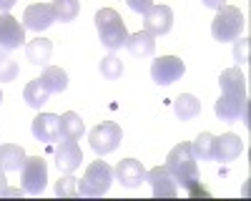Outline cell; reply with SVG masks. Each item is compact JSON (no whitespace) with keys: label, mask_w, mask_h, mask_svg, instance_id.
<instances>
[{"label":"cell","mask_w":251,"mask_h":201,"mask_svg":"<svg viewBox=\"0 0 251 201\" xmlns=\"http://www.w3.org/2000/svg\"><path fill=\"white\" fill-rule=\"evenodd\" d=\"M219 86L221 93L226 96H236V98H246V78L239 68H226L219 75Z\"/></svg>","instance_id":"ac0fdd59"},{"label":"cell","mask_w":251,"mask_h":201,"mask_svg":"<svg viewBox=\"0 0 251 201\" xmlns=\"http://www.w3.org/2000/svg\"><path fill=\"white\" fill-rule=\"evenodd\" d=\"M18 78V63L8 55V50H0V83Z\"/></svg>","instance_id":"83f0119b"},{"label":"cell","mask_w":251,"mask_h":201,"mask_svg":"<svg viewBox=\"0 0 251 201\" xmlns=\"http://www.w3.org/2000/svg\"><path fill=\"white\" fill-rule=\"evenodd\" d=\"M40 80L46 83V88L50 93H63V91L68 88V73L63 71V68H58V66H46Z\"/></svg>","instance_id":"cb8c5ba5"},{"label":"cell","mask_w":251,"mask_h":201,"mask_svg":"<svg viewBox=\"0 0 251 201\" xmlns=\"http://www.w3.org/2000/svg\"><path fill=\"white\" fill-rule=\"evenodd\" d=\"M20 184L25 194H40L48 184V166L46 158L40 156H25L23 166H20Z\"/></svg>","instance_id":"5b68a950"},{"label":"cell","mask_w":251,"mask_h":201,"mask_svg":"<svg viewBox=\"0 0 251 201\" xmlns=\"http://www.w3.org/2000/svg\"><path fill=\"white\" fill-rule=\"evenodd\" d=\"M246 25L244 13L234 5H224L219 8L214 23H211V35L219 43H226V40H236L241 35V28Z\"/></svg>","instance_id":"277c9868"},{"label":"cell","mask_w":251,"mask_h":201,"mask_svg":"<svg viewBox=\"0 0 251 201\" xmlns=\"http://www.w3.org/2000/svg\"><path fill=\"white\" fill-rule=\"evenodd\" d=\"M53 13H55V20L60 23H68V20H75L78 10H80V3L78 0H53Z\"/></svg>","instance_id":"484cf974"},{"label":"cell","mask_w":251,"mask_h":201,"mask_svg":"<svg viewBox=\"0 0 251 201\" xmlns=\"http://www.w3.org/2000/svg\"><path fill=\"white\" fill-rule=\"evenodd\" d=\"M174 113L181 118V121H191L201 113V100L191 93H181L176 100H174Z\"/></svg>","instance_id":"7402d4cb"},{"label":"cell","mask_w":251,"mask_h":201,"mask_svg":"<svg viewBox=\"0 0 251 201\" xmlns=\"http://www.w3.org/2000/svg\"><path fill=\"white\" fill-rule=\"evenodd\" d=\"M183 73H186V66H183V60L176 58V55H161V58H156L151 63V78H153V83H158V86L176 83Z\"/></svg>","instance_id":"52a82bcc"},{"label":"cell","mask_w":251,"mask_h":201,"mask_svg":"<svg viewBox=\"0 0 251 201\" xmlns=\"http://www.w3.org/2000/svg\"><path fill=\"white\" fill-rule=\"evenodd\" d=\"M166 169L171 171L176 184L183 186L188 194H199V166L188 144H178L166 156Z\"/></svg>","instance_id":"6da1fadb"},{"label":"cell","mask_w":251,"mask_h":201,"mask_svg":"<svg viewBox=\"0 0 251 201\" xmlns=\"http://www.w3.org/2000/svg\"><path fill=\"white\" fill-rule=\"evenodd\" d=\"M53 20H55V13H53V5H48V3H33L23 13V25L35 33L50 28Z\"/></svg>","instance_id":"7c38bea8"},{"label":"cell","mask_w":251,"mask_h":201,"mask_svg":"<svg viewBox=\"0 0 251 201\" xmlns=\"http://www.w3.org/2000/svg\"><path fill=\"white\" fill-rule=\"evenodd\" d=\"M244 151V144L236 133H224V136H214V161L228 164V161H236Z\"/></svg>","instance_id":"4fadbf2b"},{"label":"cell","mask_w":251,"mask_h":201,"mask_svg":"<svg viewBox=\"0 0 251 201\" xmlns=\"http://www.w3.org/2000/svg\"><path fill=\"white\" fill-rule=\"evenodd\" d=\"M50 55H53V43L48 38L38 35L35 40H30V43L25 46V58L30 60L33 66H48Z\"/></svg>","instance_id":"d6986e66"},{"label":"cell","mask_w":251,"mask_h":201,"mask_svg":"<svg viewBox=\"0 0 251 201\" xmlns=\"http://www.w3.org/2000/svg\"><path fill=\"white\" fill-rule=\"evenodd\" d=\"M23 161H25L23 146H15V144H3L0 146V169L3 171H20Z\"/></svg>","instance_id":"ffe728a7"},{"label":"cell","mask_w":251,"mask_h":201,"mask_svg":"<svg viewBox=\"0 0 251 201\" xmlns=\"http://www.w3.org/2000/svg\"><path fill=\"white\" fill-rule=\"evenodd\" d=\"M5 186H8V181H5V171L0 169V196H3V191H5Z\"/></svg>","instance_id":"e575fe53"},{"label":"cell","mask_w":251,"mask_h":201,"mask_svg":"<svg viewBox=\"0 0 251 201\" xmlns=\"http://www.w3.org/2000/svg\"><path fill=\"white\" fill-rule=\"evenodd\" d=\"M146 181L151 184V191L156 199H174L178 196V184L171 176V171L166 166H156L151 171H146Z\"/></svg>","instance_id":"30bf717a"},{"label":"cell","mask_w":251,"mask_h":201,"mask_svg":"<svg viewBox=\"0 0 251 201\" xmlns=\"http://www.w3.org/2000/svg\"><path fill=\"white\" fill-rule=\"evenodd\" d=\"M33 136L43 144H55L60 138V116L55 113H40L33 118Z\"/></svg>","instance_id":"5bb4252c"},{"label":"cell","mask_w":251,"mask_h":201,"mask_svg":"<svg viewBox=\"0 0 251 201\" xmlns=\"http://www.w3.org/2000/svg\"><path fill=\"white\" fill-rule=\"evenodd\" d=\"M191 146V153L196 161H214V136L211 133H199Z\"/></svg>","instance_id":"d4e9b609"},{"label":"cell","mask_w":251,"mask_h":201,"mask_svg":"<svg viewBox=\"0 0 251 201\" xmlns=\"http://www.w3.org/2000/svg\"><path fill=\"white\" fill-rule=\"evenodd\" d=\"M174 25V10L169 5H151L143 13V30L151 35H166Z\"/></svg>","instance_id":"9c48e42d"},{"label":"cell","mask_w":251,"mask_h":201,"mask_svg":"<svg viewBox=\"0 0 251 201\" xmlns=\"http://www.w3.org/2000/svg\"><path fill=\"white\" fill-rule=\"evenodd\" d=\"M113 169L106 161H93L86 169L83 178L78 181V196H88V199H98L103 194H108L111 184H113Z\"/></svg>","instance_id":"3957f363"},{"label":"cell","mask_w":251,"mask_h":201,"mask_svg":"<svg viewBox=\"0 0 251 201\" xmlns=\"http://www.w3.org/2000/svg\"><path fill=\"white\" fill-rule=\"evenodd\" d=\"M203 5H206V8H211V10H219V8L226 5V0H203Z\"/></svg>","instance_id":"1f68e13d"},{"label":"cell","mask_w":251,"mask_h":201,"mask_svg":"<svg viewBox=\"0 0 251 201\" xmlns=\"http://www.w3.org/2000/svg\"><path fill=\"white\" fill-rule=\"evenodd\" d=\"M0 103H3V91H0Z\"/></svg>","instance_id":"d590c367"},{"label":"cell","mask_w":251,"mask_h":201,"mask_svg":"<svg viewBox=\"0 0 251 201\" xmlns=\"http://www.w3.org/2000/svg\"><path fill=\"white\" fill-rule=\"evenodd\" d=\"M113 176L121 181L126 189H136L141 184H146V169L138 158H123L118 161V166L113 169Z\"/></svg>","instance_id":"8fae6325"},{"label":"cell","mask_w":251,"mask_h":201,"mask_svg":"<svg viewBox=\"0 0 251 201\" xmlns=\"http://www.w3.org/2000/svg\"><path fill=\"white\" fill-rule=\"evenodd\" d=\"M25 40V25L10 13H0V50H15Z\"/></svg>","instance_id":"ba28073f"},{"label":"cell","mask_w":251,"mask_h":201,"mask_svg":"<svg viewBox=\"0 0 251 201\" xmlns=\"http://www.w3.org/2000/svg\"><path fill=\"white\" fill-rule=\"evenodd\" d=\"M15 5V0H0V13H8Z\"/></svg>","instance_id":"836d02e7"},{"label":"cell","mask_w":251,"mask_h":201,"mask_svg":"<svg viewBox=\"0 0 251 201\" xmlns=\"http://www.w3.org/2000/svg\"><path fill=\"white\" fill-rule=\"evenodd\" d=\"M234 60L236 63H246L249 60V38H236L234 40Z\"/></svg>","instance_id":"f546056e"},{"label":"cell","mask_w":251,"mask_h":201,"mask_svg":"<svg viewBox=\"0 0 251 201\" xmlns=\"http://www.w3.org/2000/svg\"><path fill=\"white\" fill-rule=\"evenodd\" d=\"M214 111H216V116L221 118V121H246V98H236V96H226V93H221L219 96V100H216V106H214Z\"/></svg>","instance_id":"9a60e30c"},{"label":"cell","mask_w":251,"mask_h":201,"mask_svg":"<svg viewBox=\"0 0 251 201\" xmlns=\"http://www.w3.org/2000/svg\"><path fill=\"white\" fill-rule=\"evenodd\" d=\"M83 131H86V124L80 121L78 113L68 111V113L60 116V136L66 138V141H78L83 136Z\"/></svg>","instance_id":"603a6c76"},{"label":"cell","mask_w":251,"mask_h":201,"mask_svg":"<svg viewBox=\"0 0 251 201\" xmlns=\"http://www.w3.org/2000/svg\"><path fill=\"white\" fill-rule=\"evenodd\" d=\"M96 28H98L100 43L108 50H118V48L126 46L128 30H126V25H123V18L113 8H103V10L96 13Z\"/></svg>","instance_id":"7a4b0ae2"},{"label":"cell","mask_w":251,"mask_h":201,"mask_svg":"<svg viewBox=\"0 0 251 201\" xmlns=\"http://www.w3.org/2000/svg\"><path fill=\"white\" fill-rule=\"evenodd\" d=\"M83 161V151L75 141H63V144L55 149V164L63 174H73Z\"/></svg>","instance_id":"2e32d148"},{"label":"cell","mask_w":251,"mask_h":201,"mask_svg":"<svg viewBox=\"0 0 251 201\" xmlns=\"http://www.w3.org/2000/svg\"><path fill=\"white\" fill-rule=\"evenodd\" d=\"M126 48H128V53L136 55V58H151L156 53V35L146 33V30L128 33V38H126Z\"/></svg>","instance_id":"e0dca14e"},{"label":"cell","mask_w":251,"mask_h":201,"mask_svg":"<svg viewBox=\"0 0 251 201\" xmlns=\"http://www.w3.org/2000/svg\"><path fill=\"white\" fill-rule=\"evenodd\" d=\"M55 196H78V178L63 176L55 184Z\"/></svg>","instance_id":"f1b7e54d"},{"label":"cell","mask_w":251,"mask_h":201,"mask_svg":"<svg viewBox=\"0 0 251 201\" xmlns=\"http://www.w3.org/2000/svg\"><path fill=\"white\" fill-rule=\"evenodd\" d=\"M25 194V189H8L5 186V191H3V196H23Z\"/></svg>","instance_id":"d6a6232c"},{"label":"cell","mask_w":251,"mask_h":201,"mask_svg":"<svg viewBox=\"0 0 251 201\" xmlns=\"http://www.w3.org/2000/svg\"><path fill=\"white\" fill-rule=\"evenodd\" d=\"M48 98H50V91L46 88V83L40 78L30 80V83L23 88V100H25L30 108H43L48 103Z\"/></svg>","instance_id":"44dd1931"},{"label":"cell","mask_w":251,"mask_h":201,"mask_svg":"<svg viewBox=\"0 0 251 201\" xmlns=\"http://www.w3.org/2000/svg\"><path fill=\"white\" fill-rule=\"evenodd\" d=\"M100 75L106 78V80H118L123 75V60L113 50L100 60Z\"/></svg>","instance_id":"4316f807"},{"label":"cell","mask_w":251,"mask_h":201,"mask_svg":"<svg viewBox=\"0 0 251 201\" xmlns=\"http://www.w3.org/2000/svg\"><path fill=\"white\" fill-rule=\"evenodd\" d=\"M88 141H91V149L98 156H106V153L118 149V144L123 141V131H121L118 124H113V121H103V124H98L88 133Z\"/></svg>","instance_id":"8992f818"},{"label":"cell","mask_w":251,"mask_h":201,"mask_svg":"<svg viewBox=\"0 0 251 201\" xmlns=\"http://www.w3.org/2000/svg\"><path fill=\"white\" fill-rule=\"evenodd\" d=\"M126 3H128V8L133 10V13H146V10H149L151 5H153V0H126Z\"/></svg>","instance_id":"4dcf8cb0"}]
</instances>
